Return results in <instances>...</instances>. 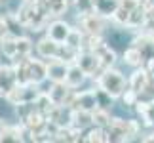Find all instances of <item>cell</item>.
Wrapping results in <instances>:
<instances>
[{
	"label": "cell",
	"mask_w": 154,
	"mask_h": 143,
	"mask_svg": "<svg viewBox=\"0 0 154 143\" xmlns=\"http://www.w3.org/2000/svg\"><path fill=\"white\" fill-rule=\"evenodd\" d=\"M78 56H80V50H78V48L69 46V44H61V48H59V53H57V57L63 59V61L69 63V65H72V63L78 61Z\"/></svg>",
	"instance_id": "20"
},
{
	"label": "cell",
	"mask_w": 154,
	"mask_h": 143,
	"mask_svg": "<svg viewBox=\"0 0 154 143\" xmlns=\"http://www.w3.org/2000/svg\"><path fill=\"white\" fill-rule=\"evenodd\" d=\"M27 67H29V80L34 84H42L48 80V63H44L42 59H27Z\"/></svg>",
	"instance_id": "8"
},
{
	"label": "cell",
	"mask_w": 154,
	"mask_h": 143,
	"mask_svg": "<svg viewBox=\"0 0 154 143\" xmlns=\"http://www.w3.org/2000/svg\"><path fill=\"white\" fill-rule=\"evenodd\" d=\"M74 8L78 10L80 15L93 14L95 11V0H74Z\"/></svg>",
	"instance_id": "23"
},
{
	"label": "cell",
	"mask_w": 154,
	"mask_h": 143,
	"mask_svg": "<svg viewBox=\"0 0 154 143\" xmlns=\"http://www.w3.org/2000/svg\"><path fill=\"white\" fill-rule=\"evenodd\" d=\"M146 10L145 6H137V8L131 10L129 14V23H128V29H133V31H139V29H145V23H146Z\"/></svg>",
	"instance_id": "14"
},
{
	"label": "cell",
	"mask_w": 154,
	"mask_h": 143,
	"mask_svg": "<svg viewBox=\"0 0 154 143\" xmlns=\"http://www.w3.org/2000/svg\"><path fill=\"white\" fill-rule=\"evenodd\" d=\"M129 14H131V10H128V8H124V6H120L114 14H112L110 19L116 23L118 27H124V29H128V23H129Z\"/></svg>",
	"instance_id": "22"
},
{
	"label": "cell",
	"mask_w": 154,
	"mask_h": 143,
	"mask_svg": "<svg viewBox=\"0 0 154 143\" xmlns=\"http://www.w3.org/2000/svg\"><path fill=\"white\" fill-rule=\"evenodd\" d=\"M86 78H88V73L80 67L78 63L69 65L67 76H65V84H67V86H70L72 90H76V88H80V86L86 82Z\"/></svg>",
	"instance_id": "12"
},
{
	"label": "cell",
	"mask_w": 154,
	"mask_h": 143,
	"mask_svg": "<svg viewBox=\"0 0 154 143\" xmlns=\"http://www.w3.org/2000/svg\"><path fill=\"white\" fill-rule=\"evenodd\" d=\"M46 94L50 95V99L55 105H69L70 107V101H72L74 90L70 86H67L65 82H51V84H50V90H46Z\"/></svg>",
	"instance_id": "5"
},
{
	"label": "cell",
	"mask_w": 154,
	"mask_h": 143,
	"mask_svg": "<svg viewBox=\"0 0 154 143\" xmlns=\"http://www.w3.org/2000/svg\"><path fill=\"white\" fill-rule=\"evenodd\" d=\"M48 15L51 17H59L67 11V6H69V0H42Z\"/></svg>",
	"instance_id": "18"
},
{
	"label": "cell",
	"mask_w": 154,
	"mask_h": 143,
	"mask_svg": "<svg viewBox=\"0 0 154 143\" xmlns=\"http://www.w3.org/2000/svg\"><path fill=\"white\" fill-rule=\"evenodd\" d=\"M0 65H2V63H0Z\"/></svg>",
	"instance_id": "28"
},
{
	"label": "cell",
	"mask_w": 154,
	"mask_h": 143,
	"mask_svg": "<svg viewBox=\"0 0 154 143\" xmlns=\"http://www.w3.org/2000/svg\"><path fill=\"white\" fill-rule=\"evenodd\" d=\"M80 27L86 34H101L103 29H105V17L97 11L93 14H84L80 15Z\"/></svg>",
	"instance_id": "6"
},
{
	"label": "cell",
	"mask_w": 154,
	"mask_h": 143,
	"mask_svg": "<svg viewBox=\"0 0 154 143\" xmlns=\"http://www.w3.org/2000/svg\"><path fill=\"white\" fill-rule=\"evenodd\" d=\"M8 37V25H6V21H4V17H0V42Z\"/></svg>",
	"instance_id": "25"
},
{
	"label": "cell",
	"mask_w": 154,
	"mask_h": 143,
	"mask_svg": "<svg viewBox=\"0 0 154 143\" xmlns=\"http://www.w3.org/2000/svg\"><path fill=\"white\" fill-rule=\"evenodd\" d=\"M70 31H72V27L63 19H53L51 23H48V27H46V34H48L50 38H53L55 42H59V44L67 42Z\"/></svg>",
	"instance_id": "7"
},
{
	"label": "cell",
	"mask_w": 154,
	"mask_h": 143,
	"mask_svg": "<svg viewBox=\"0 0 154 143\" xmlns=\"http://www.w3.org/2000/svg\"><path fill=\"white\" fill-rule=\"evenodd\" d=\"M76 63L86 71L88 76H93V78H97V76L105 71L99 56L95 52H91V50H80V56H78V61Z\"/></svg>",
	"instance_id": "4"
},
{
	"label": "cell",
	"mask_w": 154,
	"mask_h": 143,
	"mask_svg": "<svg viewBox=\"0 0 154 143\" xmlns=\"http://www.w3.org/2000/svg\"><path fill=\"white\" fill-rule=\"evenodd\" d=\"M129 88L133 92H137L139 95H145V94H150L154 95V92H150L152 88V73L149 69H135V73L129 76Z\"/></svg>",
	"instance_id": "3"
},
{
	"label": "cell",
	"mask_w": 154,
	"mask_h": 143,
	"mask_svg": "<svg viewBox=\"0 0 154 143\" xmlns=\"http://www.w3.org/2000/svg\"><path fill=\"white\" fill-rule=\"evenodd\" d=\"M110 113L109 109H103V107H99V109L93 111V124L95 126H101V128H106L110 124Z\"/></svg>",
	"instance_id": "21"
},
{
	"label": "cell",
	"mask_w": 154,
	"mask_h": 143,
	"mask_svg": "<svg viewBox=\"0 0 154 143\" xmlns=\"http://www.w3.org/2000/svg\"><path fill=\"white\" fill-rule=\"evenodd\" d=\"M0 52H2L4 57H8L14 61L15 56H17V37H14V34H8L2 42H0Z\"/></svg>",
	"instance_id": "19"
},
{
	"label": "cell",
	"mask_w": 154,
	"mask_h": 143,
	"mask_svg": "<svg viewBox=\"0 0 154 143\" xmlns=\"http://www.w3.org/2000/svg\"><path fill=\"white\" fill-rule=\"evenodd\" d=\"M95 53L99 56V59H101V65H103V69H110V67H114L116 61H118V56H116V52L112 50L110 46H106L103 44L101 48H97Z\"/></svg>",
	"instance_id": "15"
},
{
	"label": "cell",
	"mask_w": 154,
	"mask_h": 143,
	"mask_svg": "<svg viewBox=\"0 0 154 143\" xmlns=\"http://www.w3.org/2000/svg\"><path fill=\"white\" fill-rule=\"evenodd\" d=\"M122 57H124V63L129 65V67H133V69H139V67H143L146 63V57H145L143 50H141L139 46H135V44L129 46L128 50H124Z\"/></svg>",
	"instance_id": "13"
},
{
	"label": "cell",
	"mask_w": 154,
	"mask_h": 143,
	"mask_svg": "<svg viewBox=\"0 0 154 143\" xmlns=\"http://www.w3.org/2000/svg\"><path fill=\"white\" fill-rule=\"evenodd\" d=\"M69 71V63H65L59 57H51L48 59V80L50 82H65Z\"/></svg>",
	"instance_id": "9"
},
{
	"label": "cell",
	"mask_w": 154,
	"mask_h": 143,
	"mask_svg": "<svg viewBox=\"0 0 154 143\" xmlns=\"http://www.w3.org/2000/svg\"><path fill=\"white\" fill-rule=\"evenodd\" d=\"M84 141H106V132H105V128H101V126L91 128L90 132L86 134Z\"/></svg>",
	"instance_id": "24"
},
{
	"label": "cell",
	"mask_w": 154,
	"mask_h": 143,
	"mask_svg": "<svg viewBox=\"0 0 154 143\" xmlns=\"http://www.w3.org/2000/svg\"><path fill=\"white\" fill-rule=\"evenodd\" d=\"M95 84H97V88H101V90H105L114 99H118V97H122V94L128 90L129 80H126V76H124L118 69L110 67V69H105L103 73L97 76Z\"/></svg>",
	"instance_id": "1"
},
{
	"label": "cell",
	"mask_w": 154,
	"mask_h": 143,
	"mask_svg": "<svg viewBox=\"0 0 154 143\" xmlns=\"http://www.w3.org/2000/svg\"><path fill=\"white\" fill-rule=\"evenodd\" d=\"M91 124H93V113L72 109V126L80 128V130H86V128H90Z\"/></svg>",
	"instance_id": "16"
},
{
	"label": "cell",
	"mask_w": 154,
	"mask_h": 143,
	"mask_svg": "<svg viewBox=\"0 0 154 143\" xmlns=\"http://www.w3.org/2000/svg\"><path fill=\"white\" fill-rule=\"evenodd\" d=\"M70 107L78 111H90L93 113L95 109H99V97H97V90H82L72 94V101Z\"/></svg>",
	"instance_id": "2"
},
{
	"label": "cell",
	"mask_w": 154,
	"mask_h": 143,
	"mask_svg": "<svg viewBox=\"0 0 154 143\" xmlns=\"http://www.w3.org/2000/svg\"><path fill=\"white\" fill-rule=\"evenodd\" d=\"M6 2H8V0H0V6H2V4H6Z\"/></svg>",
	"instance_id": "27"
},
{
	"label": "cell",
	"mask_w": 154,
	"mask_h": 143,
	"mask_svg": "<svg viewBox=\"0 0 154 143\" xmlns=\"http://www.w3.org/2000/svg\"><path fill=\"white\" fill-rule=\"evenodd\" d=\"M17 84L19 82H17L14 65H0V94L6 95L10 90H14Z\"/></svg>",
	"instance_id": "10"
},
{
	"label": "cell",
	"mask_w": 154,
	"mask_h": 143,
	"mask_svg": "<svg viewBox=\"0 0 154 143\" xmlns=\"http://www.w3.org/2000/svg\"><path fill=\"white\" fill-rule=\"evenodd\" d=\"M0 95H2V94H0Z\"/></svg>",
	"instance_id": "29"
},
{
	"label": "cell",
	"mask_w": 154,
	"mask_h": 143,
	"mask_svg": "<svg viewBox=\"0 0 154 143\" xmlns=\"http://www.w3.org/2000/svg\"><path fill=\"white\" fill-rule=\"evenodd\" d=\"M149 34H150V38H152V42H154V31H152V33H149Z\"/></svg>",
	"instance_id": "26"
},
{
	"label": "cell",
	"mask_w": 154,
	"mask_h": 143,
	"mask_svg": "<svg viewBox=\"0 0 154 143\" xmlns=\"http://www.w3.org/2000/svg\"><path fill=\"white\" fill-rule=\"evenodd\" d=\"M32 40L25 37V34H21V37H17V56L15 59L11 63H15V61H19V59H25V57H31V52H32Z\"/></svg>",
	"instance_id": "17"
},
{
	"label": "cell",
	"mask_w": 154,
	"mask_h": 143,
	"mask_svg": "<svg viewBox=\"0 0 154 143\" xmlns=\"http://www.w3.org/2000/svg\"><path fill=\"white\" fill-rule=\"evenodd\" d=\"M59 48H61V44L55 42L53 38H50L48 34H46V37H42L36 42V53L42 59H51V57H57Z\"/></svg>",
	"instance_id": "11"
}]
</instances>
